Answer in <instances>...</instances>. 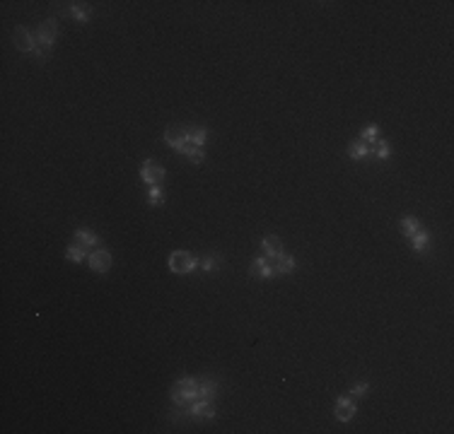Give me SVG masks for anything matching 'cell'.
<instances>
[{"label":"cell","mask_w":454,"mask_h":434,"mask_svg":"<svg viewBox=\"0 0 454 434\" xmlns=\"http://www.w3.org/2000/svg\"><path fill=\"white\" fill-rule=\"evenodd\" d=\"M191 415H194V417H213L215 410H213V405L208 403V398H198V403L191 405Z\"/></svg>","instance_id":"11"},{"label":"cell","mask_w":454,"mask_h":434,"mask_svg":"<svg viewBox=\"0 0 454 434\" xmlns=\"http://www.w3.org/2000/svg\"><path fill=\"white\" fill-rule=\"evenodd\" d=\"M189 159H191V162H196V164H200V162L205 159V155H203V150H200V147H194V150H191V155H189Z\"/></svg>","instance_id":"23"},{"label":"cell","mask_w":454,"mask_h":434,"mask_svg":"<svg viewBox=\"0 0 454 434\" xmlns=\"http://www.w3.org/2000/svg\"><path fill=\"white\" fill-rule=\"evenodd\" d=\"M65 256H68V260H75V263H80V260H82V258L87 256V251H85V246H68Z\"/></svg>","instance_id":"18"},{"label":"cell","mask_w":454,"mask_h":434,"mask_svg":"<svg viewBox=\"0 0 454 434\" xmlns=\"http://www.w3.org/2000/svg\"><path fill=\"white\" fill-rule=\"evenodd\" d=\"M172 400L177 405H189V403L198 400V383L194 379H179L172 388Z\"/></svg>","instance_id":"1"},{"label":"cell","mask_w":454,"mask_h":434,"mask_svg":"<svg viewBox=\"0 0 454 434\" xmlns=\"http://www.w3.org/2000/svg\"><path fill=\"white\" fill-rule=\"evenodd\" d=\"M90 268L97 270V273L109 270V268H111V253H107V251H94V253L90 256Z\"/></svg>","instance_id":"8"},{"label":"cell","mask_w":454,"mask_h":434,"mask_svg":"<svg viewBox=\"0 0 454 434\" xmlns=\"http://www.w3.org/2000/svg\"><path fill=\"white\" fill-rule=\"evenodd\" d=\"M56 32H58V27H56V19H46L41 27H39V34H36V44L39 46H46V49H51L54 46V41H56Z\"/></svg>","instance_id":"4"},{"label":"cell","mask_w":454,"mask_h":434,"mask_svg":"<svg viewBox=\"0 0 454 434\" xmlns=\"http://www.w3.org/2000/svg\"><path fill=\"white\" fill-rule=\"evenodd\" d=\"M77 244L80 246H85V248H90V246H94L97 244V237L92 234V232H87V229H77Z\"/></svg>","instance_id":"14"},{"label":"cell","mask_w":454,"mask_h":434,"mask_svg":"<svg viewBox=\"0 0 454 434\" xmlns=\"http://www.w3.org/2000/svg\"><path fill=\"white\" fill-rule=\"evenodd\" d=\"M411 242H413V248H416V251H423V248L428 246V232L418 229V232L411 237Z\"/></svg>","instance_id":"16"},{"label":"cell","mask_w":454,"mask_h":434,"mask_svg":"<svg viewBox=\"0 0 454 434\" xmlns=\"http://www.w3.org/2000/svg\"><path fill=\"white\" fill-rule=\"evenodd\" d=\"M263 251H266V258H273V256L283 253V244H280V239L273 237V234H268V237L263 239Z\"/></svg>","instance_id":"12"},{"label":"cell","mask_w":454,"mask_h":434,"mask_svg":"<svg viewBox=\"0 0 454 434\" xmlns=\"http://www.w3.org/2000/svg\"><path fill=\"white\" fill-rule=\"evenodd\" d=\"M215 393V383L210 381V383H203V386H198V398H210Z\"/></svg>","instance_id":"19"},{"label":"cell","mask_w":454,"mask_h":434,"mask_svg":"<svg viewBox=\"0 0 454 434\" xmlns=\"http://www.w3.org/2000/svg\"><path fill=\"white\" fill-rule=\"evenodd\" d=\"M205 138H208V133H205L203 128H194V130H189V140H191V145H196V147H200V145L205 142Z\"/></svg>","instance_id":"17"},{"label":"cell","mask_w":454,"mask_h":434,"mask_svg":"<svg viewBox=\"0 0 454 434\" xmlns=\"http://www.w3.org/2000/svg\"><path fill=\"white\" fill-rule=\"evenodd\" d=\"M266 260L271 263L273 273H278V275H288V273H292V268H295V260H292V256H283V253H278V256H273V258H266Z\"/></svg>","instance_id":"7"},{"label":"cell","mask_w":454,"mask_h":434,"mask_svg":"<svg viewBox=\"0 0 454 434\" xmlns=\"http://www.w3.org/2000/svg\"><path fill=\"white\" fill-rule=\"evenodd\" d=\"M353 393H355V396H365V393H367V383H355V386H353Z\"/></svg>","instance_id":"25"},{"label":"cell","mask_w":454,"mask_h":434,"mask_svg":"<svg viewBox=\"0 0 454 434\" xmlns=\"http://www.w3.org/2000/svg\"><path fill=\"white\" fill-rule=\"evenodd\" d=\"M377 138H380V130H377L375 125H372V128H367V130L363 133V140H367V142H375Z\"/></svg>","instance_id":"22"},{"label":"cell","mask_w":454,"mask_h":434,"mask_svg":"<svg viewBox=\"0 0 454 434\" xmlns=\"http://www.w3.org/2000/svg\"><path fill=\"white\" fill-rule=\"evenodd\" d=\"M164 140H167V145H172L177 152H182V155H191V150H194V145H191V140H189V133L186 130H179V128H172V130H167L164 133Z\"/></svg>","instance_id":"2"},{"label":"cell","mask_w":454,"mask_h":434,"mask_svg":"<svg viewBox=\"0 0 454 434\" xmlns=\"http://www.w3.org/2000/svg\"><path fill=\"white\" fill-rule=\"evenodd\" d=\"M348 155H350V159H363V157L367 155V145H365L363 140H355V142H350Z\"/></svg>","instance_id":"13"},{"label":"cell","mask_w":454,"mask_h":434,"mask_svg":"<svg viewBox=\"0 0 454 434\" xmlns=\"http://www.w3.org/2000/svg\"><path fill=\"white\" fill-rule=\"evenodd\" d=\"M401 229H403V234L406 237H413L418 229H420V222L416 220V217H403V222H401Z\"/></svg>","instance_id":"15"},{"label":"cell","mask_w":454,"mask_h":434,"mask_svg":"<svg viewBox=\"0 0 454 434\" xmlns=\"http://www.w3.org/2000/svg\"><path fill=\"white\" fill-rule=\"evenodd\" d=\"M12 41H15V46L19 49V51H36V44H34V36L24 29V27H17L15 32H12Z\"/></svg>","instance_id":"5"},{"label":"cell","mask_w":454,"mask_h":434,"mask_svg":"<svg viewBox=\"0 0 454 434\" xmlns=\"http://www.w3.org/2000/svg\"><path fill=\"white\" fill-rule=\"evenodd\" d=\"M140 176H143V181H147L150 186H157L162 179H164V169L162 167H157V164H152L150 159L140 167Z\"/></svg>","instance_id":"6"},{"label":"cell","mask_w":454,"mask_h":434,"mask_svg":"<svg viewBox=\"0 0 454 434\" xmlns=\"http://www.w3.org/2000/svg\"><path fill=\"white\" fill-rule=\"evenodd\" d=\"M196 265H198V260H196V256H191L189 251H174L172 256H169V270L172 273H191Z\"/></svg>","instance_id":"3"},{"label":"cell","mask_w":454,"mask_h":434,"mask_svg":"<svg viewBox=\"0 0 454 434\" xmlns=\"http://www.w3.org/2000/svg\"><path fill=\"white\" fill-rule=\"evenodd\" d=\"M353 415H355V403L350 398H338L336 400V420L348 422Z\"/></svg>","instance_id":"9"},{"label":"cell","mask_w":454,"mask_h":434,"mask_svg":"<svg viewBox=\"0 0 454 434\" xmlns=\"http://www.w3.org/2000/svg\"><path fill=\"white\" fill-rule=\"evenodd\" d=\"M200 265H203V270H208V273H210V270H215V268H218V260H215V258H205Z\"/></svg>","instance_id":"24"},{"label":"cell","mask_w":454,"mask_h":434,"mask_svg":"<svg viewBox=\"0 0 454 434\" xmlns=\"http://www.w3.org/2000/svg\"><path fill=\"white\" fill-rule=\"evenodd\" d=\"M252 275L259 278V280L271 278V275H273V268H271V263H268L266 258H256V260L252 263Z\"/></svg>","instance_id":"10"},{"label":"cell","mask_w":454,"mask_h":434,"mask_svg":"<svg viewBox=\"0 0 454 434\" xmlns=\"http://www.w3.org/2000/svg\"><path fill=\"white\" fill-rule=\"evenodd\" d=\"M147 203H152V205L162 203V191H160L157 186H152L150 191H147Z\"/></svg>","instance_id":"20"},{"label":"cell","mask_w":454,"mask_h":434,"mask_svg":"<svg viewBox=\"0 0 454 434\" xmlns=\"http://www.w3.org/2000/svg\"><path fill=\"white\" fill-rule=\"evenodd\" d=\"M73 15L80 19V22H85L87 17H90V7H80V5H73Z\"/></svg>","instance_id":"21"}]
</instances>
